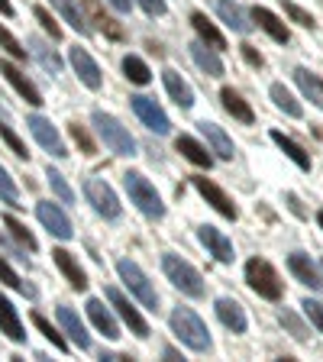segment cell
<instances>
[{"label": "cell", "instance_id": "6da1fadb", "mask_svg": "<svg viewBox=\"0 0 323 362\" xmlns=\"http://www.w3.org/2000/svg\"><path fill=\"white\" fill-rule=\"evenodd\" d=\"M172 330H175V337H178L184 346L194 349V353H207V349H211V330L204 327V320L191 308L172 310Z\"/></svg>", "mask_w": 323, "mask_h": 362}, {"label": "cell", "instance_id": "7a4b0ae2", "mask_svg": "<svg viewBox=\"0 0 323 362\" xmlns=\"http://www.w3.org/2000/svg\"><path fill=\"white\" fill-rule=\"evenodd\" d=\"M123 185H127L129 201H133L136 207H139V211H143L149 220H162V217H165V204H162L158 191L152 188V181L146 178V175L127 172V175H123Z\"/></svg>", "mask_w": 323, "mask_h": 362}, {"label": "cell", "instance_id": "3957f363", "mask_svg": "<svg viewBox=\"0 0 323 362\" xmlns=\"http://www.w3.org/2000/svg\"><path fill=\"white\" fill-rule=\"evenodd\" d=\"M162 269H165L168 281H172L181 294H188V298H204V279L191 262H184V259L175 256V252H165V256H162Z\"/></svg>", "mask_w": 323, "mask_h": 362}, {"label": "cell", "instance_id": "277c9868", "mask_svg": "<svg viewBox=\"0 0 323 362\" xmlns=\"http://www.w3.org/2000/svg\"><path fill=\"white\" fill-rule=\"evenodd\" d=\"M90 123L98 127L100 139L110 146V152H117V156H136V139L129 136V129L117 117H110L104 110H94L90 113Z\"/></svg>", "mask_w": 323, "mask_h": 362}, {"label": "cell", "instance_id": "5b68a950", "mask_svg": "<svg viewBox=\"0 0 323 362\" xmlns=\"http://www.w3.org/2000/svg\"><path fill=\"white\" fill-rule=\"evenodd\" d=\"M246 281H249V288H252L259 298H265V301H278L281 291H285L278 272L271 269L265 259H249L246 262Z\"/></svg>", "mask_w": 323, "mask_h": 362}, {"label": "cell", "instance_id": "8992f818", "mask_svg": "<svg viewBox=\"0 0 323 362\" xmlns=\"http://www.w3.org/2000/svg\"><path fill=\"white\" fill-rule=\"evenodd\" d=\"M117 272H120V279H123V285L129 288V291L143 301V308H149V310H155L158 308V294H155V288L149 285V279H146V272L139 269V265L133 262V259H120L117 262Z\"/></svg>", "mask_w": 323, "mask_h": 362}, {"label": "cell", "instance_id": "52a82bcc", "mask_svg": "<svg viewBox=\"0 0 323 362\" xmlns=\"http://www.w3.org/2000/svg\"><path fill=\"white\" fill-rule=\"evenodd\" d=\"M84 194H88V201L94 204V211L100 214V217H107V220H117L120 217V201H117V194H113V188L107 185V181H100V178H90L88 185H84Z\"/></svg>", "mask_w": 323, "mask_h": 362}, {"label": "cell", "instance_id": "ba28073f", "mask_svg": "<svg viewBox=\"0 0 323 362\" xmlns=\"http://www.w3.org/2000/svg\"><path fill=\"white\" fill-rule=\"evenodd\" d=\"M26 127H30V133L36 136V143L42 146L45 152H52L55 158H65V156H68V149H65V143H61L59 129H55L52 123L45 120V117H39V113H33L30 120H26Z\"/></svg>", "mask_w": 323, "mask_h": 362}, {"label": "cell", "instance_id": "9c48e42d", "mask_svg": "<svg viewBox=\"0 0 323 362\" xmlns=\"http://www.w3.org/2000/svg\"><path fill=\"white\" fill-rule=\"evenodd\" d=\"M133 110H136V117L146 123V127L152 129V133H158V136H165L168 129H172V123H168V117H165V110L155 104L152 98H146V94H133Z\"/></svg>", "mask_w": 323, "mask_h": 362}, {"label": "cell", "instance_id": "30bf717a", "mask_svg": "<svg viewBox=\"0 0 323 362\" xmlns=\"http://www.w3.org/2000/svg\"><path fill=\"white\" fill-rule=\"evenodd\" d=\"M107 301H110V308L117 310V314H120L123 320H127V327L136 333V337H139V339L149 337V324H146V317L139 314V310H136L133 304L127 301V298H123L120 288H107Z\"/></svg>", "mask_w": 323, "mask_h": 362}, {"label": "cell", "instance_id": "8fae6325", "mask_svg": "<svg viewBox=\"0 0 323 362\" xmlns=\"http://www.w3.org/2000/svg\"><path fill=\"white\" fill-rule=\"evenodd\" d=\"M36 217L42 220V226L49 230L52 236H59V240H71V220L65 217V211L61 207H55L52 201H39L36 204Z\"/></svg>", "mask_w": 323, "mask_h": 362}, {"label": "cell", "instance_id": "7c38bea8", "mask_svg": "<svg viewBox=\"0 0 323 362\" xmlns=\"http://www.w3.org/2000/svg\"><path fill=\"white\" fill-rule=\"evenodd\" d=\"M194 188L201 191L204 201L211 204V207H213L217 214H223L226 220H236V217H240V211H236V204L230 201V197H226V191L220 188V185H213L211 178H194Z\"/></svg>", "mask_w": 323, "mask_h": 362}, {"label": "cell", "instance_id": "4fadbf2b", "mask_svg": "<svg viewBox=\"0 0 323 362\" xmlns=\"http://www.w3.org/2000/svg\"><path fill=\"white\" fill-rule=\"evenodd\" d=\"M0 75H4L10 84H13V88H16V94H20V98L26 100V104H33V107H39V104H42V94H39V90H36V84H33L30 78L23 75V71H20V68H16V65H10V62H0Z\"/></svg>", "mask_w": 323, "mask_h": 362}, {"label": "cell", "instance_id": "5bb4252c", "mask_svg": "<svg viewBox=\"0 0 323 362\" xmlns=\"http://www.w3.org/2000/svg\"><path fill=\"white\" fill-rule=\"evenodd\" d=\"M197 236H201V243L207 246V252H211L217 262H233V243L226 240L217 226H201Z\"/></svg>", "mask_w": 323, "mask_h": 362}, {"label": "cell", "instance_id": "9a60e30c", "mask_svg": "<svg viewBox=\"0 0 323 362\" xmlns=\"http://www.w3.org/2000/svg\"><path fill=\"white\" fill-rule=\"evenodd\" d=\"M288 269H291L307 288L323 291V275H320V269L310 262V256H304V252H291V256H288Z\"/></svg>", "mask_w": 323, "mask_h": 362}, {"label": "cell", "instance_id": "2e32d148", "mask_svg": "<svg viewBox=\"0 0 323 362\" xmlns=\"http://www.w3.org/2000/svg\"><path fill=\"white\" fill-rule=\"evenodd\" d=\"M55 314H59V324L65 327V333L71 337V343H75L78 349H88L90 346V337H88V330H84L81 317L68 308V304H59V310H55Z\"/></svg>", "mask_w": 323, "mask_h": 362}, {"label": "cell", "instance_id": "e0dca14e", "mask_svg": "<svg viewBox=\"0 0 323 362\" xmlns=\"http://www.w3.org/2000/svg\"><path fill=\"white\" fill-rule=\"evenodd\" d=\"M71 65H75V71H78V78H81L84 84H88L90 90H98L100 88V81H104V78H100V68H98V62L90 59L88 52H84V49H71Z\"/></svg>", "mask_w": 323, "mask_h": 362}, {"label": "cell", "instance_id": "ac0fdd59", "mask_svg": "<svg viewBox=\"0 0 323 362\" xmlns=\"http://www.w3.org/2000/svg\"><path fill=\"white\" fill-rule=\"evenodd\" d=\"M191 49V59L197 62V68H201L204 75H211V78H220L223 75V62H220V55H217V49H207V42H191L188 45Z\"/></svg>", "mask_w": 323, "mask_h": 362}, {"label": "cell", "instance_id": "d6986e66", "mask_svg": "<svg viewBox=\"0 0 323 362\" xmlns=\"http://www.w3.org/2000/svg\"><path fill=\"white\" fill-rule=\"evenodd\" d=\"M162 81H165V90L172 94V100L181 107V110H188V107H194V90L188 88V81L178 75V71H162Z\"/></svg>", "mask_w": 323, "mask_h": 362}, {"label": "cell", "instance_id": "ffe728a7", "mask_svg": "<svg viewBox=\"0 0 323 362\" xmlns=\"http://www.w3.org/2000/svg\"><path fill=\"white\" fill-rule=\"evenodd\" d=\"M175 149L188 158V162H194L197 168H211L213 165L211 149H207V146H201L197 139H191V136H178V139H175Z\"/></svg>", "mask_w": 323, "mask_h": 362}, {"label": "cell", "instance_id": "44dd1931", "mask_svg": "<svg viewBox=\"0 0 323 362\" xmlns=\"http://www.w3.org/2000/svg\"><path fill=\"white\" fill-rule=\"evenodd\" d=\"M52 259H55V265H59V269L65 272L68 285L78 288V291H84V288H88V275H84V269L75 262V259H71V252H68V249H55Z\"/></svg>", "mask_w": 323, "mask_h": 362}, {"label": "cell", "instance_id": "7402d4cb", "mask_svg": "<svg viewBox=\"0 0 323 362\" xmlns=\"http://www.w3.org/2000/svg\"><path fill=\"white\" fill-rule=\"evenodd\" d=\"M0 333H7V339H13V343H23L26 339V330H23L20 324V314H16L13 304L0 294Z\"/></svg>", "mask_w": 323, "mask_h": 362}, {"label": "cell", "instance_id": "603a6c76", "mask_svg": "<svg viewBox=\"0 0 323 362\" xmlns=\"http://www.w3.org/2000/svg\"><path fill=\"white\" fill-rule=\"evenodd\" d=\"M88 317H90V324L98 327V330L104 333L107 339H117V337H120V327H117L113 314L98 301V298H90V301H88Z\"/></svg>", "mask_w": 323, "mask_h": 362}, {"label": "cell", "instance_id": "cb8c5ba5", "mask_svg": "<svg viewBox=\"0 0 323 362\" xmlns=\"http://www.w3.org/2000/svg\"><path fill=\"white\" fill-rule=\"evenodd\" d=\"M252 20L259 23V30H265L275 42H288L291 39V33H288V26L278 20V16L271 13V10H265V7H252Z\"/></svg>", "mask_w": 323, "mask_h": 362}, {"label": "cell", "instance_id": "d4e9b609", "mask_svg": "<svg viewBox=\"0 0 323 362\" xmlns=\"http://www.w3.org/2000/svg\"><path fill=\"white\" fill-rule=\"evenodd\" d=\"M213 308H217V317L223 320V327H230L233 333H246V314L233 298H220Z\"/></svg>", "mask_w": 323, "mask_h": 362}, {"label": "cell", "instance_id": "484cf974", "mask_svg": "<svg viewBox=\"0 0 323 362\" xmlns=\"http://www.w3.org/2000/svg\"><path fill=\"white\" fill-rule=\"evenodd\" d=\"M197 127H201V133H204V139H207V143H211V149L217 152L220 158H233V143H230V136L223 133V129L217 127V123H211V120H204V123H197Z\"/></svg>", "mask_w": 323, "mask_h": 362}, {"label": "cell", "instance_id": "4316f807", "mask_svg": "<svg viewBox=\"0 0 323 362\" xmlns=\"http://www.w3.org/2000/svg\"><path fill=\"white\" fill-rule=\"evenodd\" d=\"M217 13H220V20H223L233 33H249V30H252V23L246 20L242 7H240V4H233V0H217Z\"/></svg>", "mask_w": 323, "mask_h": 362}, {"label": "cell", "instance_id": "83f0119b", "mask_svg": "<svg viewBox=\"0 0 323 362\" xmlns=\"http://www.w3.org/2000/svg\"><path fill=\"white\" fill-rule=\"evenodd\" d=\"M220 100H223L226 113H233V117H236L240 123H252V120H256V113H252V107H249L246 100H242L233 88H223V90H220Z\"/></svg>", "mask_w": 323, "mask_h": 362}, {"label": "cell", "instance_id": "f1b7e54d", "mask_svg": "<svg viewBox=\"0 0 323 362\" xmlns=\"http://www.w3.org/2000/svg\"><path fill=\"white\" fill-rule=\"evenodd\" d=\"M294 81H298V88H301L304 98L314 100V104L323 110V81H320V78L310 75L307 68H298V71H294Z\"/></svg>", "mask_w": 323, "mask_h": 362}, {"label": "cell", "instance_id": "f546056e", "mask_svg": "<svg viewBox=\"0 0 323 362\" xmlns=\"http://www.w3.org/2000/svg\"><path fill=\"white\" fill-rule=\"evenodd\" d=\"M84 10H88L90 23H94V26H98V30L104 33V36H110V39H123V30L117 26V20H110V16H107L104 10H100L98 0H88V4H84Z\"/></svg>", "mask_w": 323, "mask_h": 362}, {"label": "cell", "instance_id": "4dcf8cb0", "mask_svg": "<svg viewBox=\"0 0 323 362\" xmlns=\"http://www.w3.org/2000/svg\"><path fill=\"white\" fill-rule=\"evenodd\" d=\"M191 26H194V30H197V36H201L204 42L211 45V49H226V39H223V33H220L217 26H213V23L207 20V16H204V13H191Z\"/></svg>", "mask_w": 323, "mask_h": 362}, {"label": "cell", "instance_id": "1f68e13d", "mask_svg": "<svg viewBox=\"0 0 323 362\" xmlns=\"http://www.w3.org/2000/svg\"><path fill=\"white\" fill-rule=\"evenodd\" d=\"M271 139H275V143L281 146V152H285V156L291 158L294 165L304 168V172H310V156H307V152H304L298 143H294L291 136H285V133H278V129H275V133H271Z\"/></svg>", "mask_w": 323, "mask_h": 362}, {"label": "cell", "instance_id": "d6a6232c", "mask_svg": "<svg viewBox=\"0 0 323 362\" xmlns=\"http://www.w3.org/2000/svg\"><path fill=\"white\" fill-rule=\"evenodd\" d=\"M30 52L36 55V62L45 68V71H49V75H59V71H61V59L42 42V39H30Z\"/></svg>", "mask_w": 323, "mask_h": 362}, {"label": "cell", "instance_id": "836d02e7", "mask_svg": "<svg viewBox=\"0 0 323 362\" xmlns=\"http://www.w3.org/2000/svg\"><path fill=\"white\" fill-rule=\"evenodd\" d=\"M52 7L59 10V13L65 16V23H68V26H75V30L81 33V36H84V33H90V26H88V23H84V16L78 13L75 0H52Z\"/></svg>", "mask_w": 323, "mask_h": 362}, {"label": "cell", "instance_id": "e575fe53", "mask_svg": "<svg viewBox=\"0 0 323 362\" xmlns=\"http://www.w3.org/2000/svg\"><path fill=\"white\" fill-rule=\"evenodd\" d=\"M271 100H275V107H278V110H285L288 117H301V104H298V100L291 98V90L285 88V84H271Z\"/></svg>", "mask_w": 323, "mask_h": 362}, {"label": "cell", "instance_id": "d590c367", "mask_svg": "<svg viewBox=\"0 0 323 362\" xmlns=\"http://www.w3.org/2000/svg\"><path fill=\"white\" fill-rule=\"evenodd\" d=\"M123 71H127V78L133 84H149V78H152L149 65H146L143 59H136V55H127V59H123Z\"/></svg>", "mask_w": 323, "mask_h": 362}, {"label": "cell", "instance_id": "8d00e7d4", "mask_svg": "<svg viewBox=\"0 0 323 362\" xmlns=\"http://www.w3.org/2000/svg\"><path fill=\"white\" fill-rule=\"evenodd\" d=\"M4 223H7V230H10V233H13V240L20 243V246H26V249H30V252H36V249H39V243H36V236H33L30 230H26V223H20V220H16L13 214H10V217L4 220Z\"/></svg>", "mask_w": 323, "mask_h": 362}, {"label": "cell", "instance_id": "74e56055", "mask_svg": "<svg viewBox=\"0 0 323 362\" xmlns=\"http://www.w3.org/2000/svg\"><path fill=\"white\" fill-rule=\"evenodd\" d=\"M33 324L39 327V333H42V337L49 339V343H52L55 349H59V353H68V343H65V337H61V333L55 330V327L49 324V320H45L42 314H33Z\"/></svg>", "mask_w": 323, "mask_h": 362}, {"label": "cell", "instance_id": "f35d334b", "mask_svg": "<svg viewBox=\"0 0 323 362\" xmlns=\"http://www.w3.org/2000/svg\"><path fill=\"white\" fill-rule=\"evenodd\" d=\"M45 178H49V185H52V191L59 194L61 204H71V201H75V191L68 188V181H65V175H61V172H55V168L49 165V168H45Z\"/></svg>", "mask_w": 323, "mask_h": 362}, {"label": "cell", "instance_id": "ab89813d", "mask_svg": "<svg viewBox=\"0 0 323 362\" xmlns=\"http://www.w3.org/2000/svg\"><path fill=\"white\" fill-rule=\"evenodd\" d=\"M278 320H281V327H285V330L298 339V343H307V327L301 324V317L294 314V310H281Z\"/></svg>", "mask_w": 323, "mask_h": 362}, {"label": "cell", "instance_id": "60d3db41", "mask_svg": "<svg viewBox=\"0 0 323 362\" xmlns=\"http://www.w3.org/2000/svg\"><path fill=\"white\" fill-rule=\"evenodd\" d=\"M0 281H4V285H7V288H13V291L30 294V298H33V294H36L30 285H23V281H20V275H16V272L10 269V262H7V259H4V256H0Z\"/></svg>", "mask_w": 323, "mask_h": 362}, {"label": "cell", "instance_id": "b9f144b4", "mask_svg": "<svg viewBox=\"0 0 323 362\" xmlns=\"http://www.w3.org/2000/svg\"><path fill=\"white\" fill-rule=\"evenodd\" d=\"M33 13H36V20L42 23V30L49 33V36H52V42H59V39H61V26H59V23H55V16L49 13V10H45V7H36V10H33Z\"/></svg>", "mask_w": 323, "mask_h": 362}, {"label": "cell", "instance_id": "7bdbcfd3", "mask_svg": "<svg viewBox=\"0 0 323 362\" xmlns=\"http://www.w3.org/2000/svg\"><path fill=\"white\" fill-rule=\"evenodd\" d=\"M0 197L7 204H13V207H16V201H20V191H16L13 178H10V172L4 165H0Z\"/></svg>", "mask_w": 323, "mask_h": 362}, {"label": "cell", "instance_id": "ee69618b", "mask_svg": "<svg viewBox=\"0 0 323 362\" xmlns=\"http://www.w3.org/2000/svg\"><path fill=\"white\" fill-rule=\"evenodd\" d=\"M0 139H4V143H7L10 149H13V156H20V158L30 156V152H26V146H23V139L7 127V123H0Z\"/></svg>", "mask_w": 323, "mask_h": 362}, {"label": "cell", "instance_id": "f6af8a7d", "mask_svg": "<svg viewBox=\"0 0 323 362\" xmlns=\"http://www.w3.org/2000/svg\"><path fill=\"white\" fill-rule=\"evenodd\" d=\"M71 136H75V143L81 146L84 156H94L98 152V146H94V139H90V133L81 127V123H71Z\"/></svg>", "mask_w": 323, "mask_h": 362}, {"label": "cell", "instance_id": "bcb514c9", "mask_svg": "<svg viewBox=\"0 0 323 362\" xmlns=\"http://www.w3.org/2000/svg\"><path fill=\"white\" fill-rule=\"evenodd\" d=\"M0 49H7V52L13 55V59H26V49H23V45L16 42L13 33L4 30V26H0Z\"/></svg>", "mask_w": 323, "mask_h": 362}, {"label": "cell", "instance_id": "7dc6e473", "mask_svg": "<svg viewBox=\"0 0 323 362\" xmlns=\"http://www.w3.org/2000/svg\"><path fill=\"white\" fill-rule=\"evenodd\" d=\"M285 13L291 16L294 23H301V26H307V30H314V26H317V23H314V16H310L307 10H301V7H298V4H285Z\"/></svg>", "mask_w": 323, "mask_h": 362}, {"label": "cell", "instance_id": "c3c4849f", "mask_svg": "<svg viewBox=\"0 0 323 362\" xmlns=\"http://www.w3.org/2000/svg\"><path fill=\"white\" fill-rule=\"evenodd\" d=\"M301 308H304V314L310 317V324H314L317 330L323 333V304H320V301H310V298H307V301H304Z\"/></svg>", "mask_w": 323, "mask_h": 362}, {"label": "cell", "instance_id": "681fc988", "mask_svg": "<svg viewBox=\"0 0 323 362\" xmlns=\"http://www.w3.org/2000/svg\"><path fill=\"white\" fill-rule=\"evenodd\" d=\"M240 52H242V59H246V62H249V65H252V68H262V65H265L262 52H259L256 45H249V42H242V45H240Z\"/></svg>", "mask_w": 323, "mask_h": 362}, {"label": "cell", "instance_id": "f907efd6", "mask_svg": "<svg viewBox=\"0 0 323 362\" xmlns=\"http://www.w3.org/2000/svg\"><path fill=\"white\" fill-rule=\"evenodd\" d=\"M136 4H139V7L146 10V13L149 16H165V0H136Z\"/></svg>", "mask_w": 323, "mask_h": 362}, {"label": "cell", "instance_id": "816d5d0a", "mask_svg": "<svg viewBox=\"0 0 323 362\" xmlns=\"http://www.w3.org/2000/svg\"><path fill=\"white\" fill-rule=\"evenodd\" d=\"M288 207H291L294 217H304V207H301V201H298V194H288Z\"/></svg>", "mask_w": 323, "mask_h": 362}, {"label": "cell", "instance_id": "f5cc1de1", "mask_svg": "<svg viewBox=\"0 0 323 362\" xmlns=\"http://www.w3.org/2000/svg\"><path fill=\"white\" fill-rule=\"evenodd\" d=\"M110 4L120 10V13H129V0H110Z\"/></svg>", "mask_w": 323, "mask_h": 362}, {"label": "cell", "instance_id": "db71d44e", "mask_svg": "<svg viewBox=\"0 0 323 362\" xmlns=\"http://www.w3.org/2000/svg\"><path fill=\"white\" fill-rule=\"evenodd\" d=\"M0 13H4V16H13V7H10V0H0Z\"/></svg>", "mask_w": 323, "mask_h": 362}, {"label": "cell", "instance_id": "11a10c76", "mask_svg": "<svg viewBox=\"0 0 323 362\" xmlns=\"http://www.w3.org/2000/svg\"><path fill=\"white\" fill-rule=\"evenodd\" d=\"M317 223H320V226H323V211H320V214H317Z\"/></svg>", "mask_w": 323, "mask_h": 362}, {"label": "cell", "instance_id": "9f6ffc18", "mask_svg": "<svg viewBox=\"0 0 323 362\" xmlns=\"http://www.w3.org/2000/svg\"><path fill=\"white\" fill-rule=\"evenodd\" d=\"M0 246H4V236H0Z\"/></svg>", "mask_w": 323, "mask_h": 362}]
</instances>
